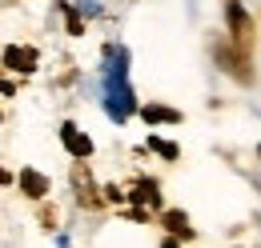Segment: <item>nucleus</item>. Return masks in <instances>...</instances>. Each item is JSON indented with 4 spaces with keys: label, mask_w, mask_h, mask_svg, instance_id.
<instances>
[{
    "label": "nucleus",
    "mask_w": 261,
    "mask_h": 248,
    "mask_svg": "<svg viewBox=\"0 0 261 248\" xmlns=\"http://www.w3.org/2000/svg\"><path fill=\"white\" fill-rule=\"evenodd\" d=\"M141 116L149 124H181V112H177V108H165V104H145Z\"/></svg>",
    "instance_id": "obj_9"
},
{
    "label": "nucleus",
    "mask_w": 261,
    "mask_h": 248,
    "mask_svg": "<svg viewBox=\"0 0 261 248\" xmlns=\"http://www.w3.org/2000/svg\"><path fill=\"white\" fill-rule=\"evenodd\" d=\"M257 160H261V144H257Z\"/></svg>",
    "instance_id": "obj_15"
},
{
    "label": "nucleus",
    "mask_w": 261,
    "mask_h": 248,
    "mask_svg": "<svg viewBox=\"0 0 261 248\" xmlns=\"http://www.w3.org/2000/svg\"><path fill=\"white\" fill-rule=\"evenodd\" d=\"M72 184H76V200L85 208H100V196L93 188V176H89V164L85 160H72Z\"/></svg>",
    "instance_id": "obj_4"
},
{
    "label": "nucleus",
    "mask_w": 261,
    "mask_h": 248,
    "mask_svg": "<svg viewBox=\"0 0 261 248\" xmlns=\"http://www.w3.org/2000/svg\"><path fill=\"white\" fill-rule=\"evenodd\" d=\"M133 204H141V208H161V188H157V180H133V192H129Z\"/></svg>",
    "instance_id": "obj_7"
},
{
    "label": "nucleus",
    "mask_w": 261,
    "mask_h": 248,
    "mask_svg": "<svg viewBox=\"0 0 261 248\" xmlns=\"http://www.w3.org/2000/svg\"><path fill=\"white\" fill-rule=\"evenodd\" d=\"M161 248H181V236H165Z\"/></svg>",
    "instance_id": "obj_14"
},
{
    "label": "nucleus",
    "mask_w": 261,
    "mask_h": 248,
    "mask_svg": "<svg viewBox=\"0 0 261 248\" xmlns=\"http://www.w3.org/2000/svg\"><path fill=\"white\" fill-rule=\"evenodd\" d=\"M161 224H165V232H169V236H181V240H193V236H197L193 228H189V216H185L181 208H165V212H161Z\"/></svg>",
    "instance_id": "obj_8"
},
{
    "label": "nucleus",
    "mask_w": 261,
    "mask_h": 248,
    "mask_svg": "<svg viewBox=\"0 0 261 248\" xmlns=\"http://www.w3.org/2000/svg\"><path fill=\"white\" fill-rule=\"evenodd\" d=\"M20 192L29 196V200H44L48 192H53V184H48V176L44 172H36V168H20Z\"/></svg>",
    "instance_id": "obj_6"
},
{
    "label": "nucleus",
    "mask_w": 261,
    "mask_h": 248,
    "mask_svg": "<svg viewBox=\"0 0 261 248\" xmlns=\"http://www.w3.org/2000/svg\"><path fill=\"white\" fill-rule=\"evenodd\" d=\"M61 144H65V152L72 156V160H89L93 156V136L89 132H81L76 124H61Z\"/></svg>",
    "instance_id": "obj_3"
},
{
    "label": "nucleus",
    "mask_w": 261,
    "mask_h": 248,
    "mask_svg": "<svg viewBox=\"0 0 261 248\" xmlns=\"http://www.w3.org/2000/svg\"><path fill=\"white\" fill-rule=\"evenodd\" d=\"M36 60H40V52H36L33 44H20V48L8 44V48H4V68H8V72H24V76H29L36 68Z\"/></svg>",
    "instance_id": "obj_5"
},
{
    "label": "nucleus",
    "mask_w": 261,
    "mask_h": 248,
    "mask_svg": "<svg viewBox=\"0 0 261 248\" xmlns=\"http://www.w3.org/2000/svg\"><path fill=\"white\" fill-rule=\"evenodd\" d=\"M225 24L233 32V40L237 44H253V20H249V12L241 8V0H225Z\"/></svg>",
    "instance_id": "obj_2"
},
{
    "label": "nucleus",
    "mask_w": 261,
    "mask_h": 248,
    "mask_svg": "<svg viewBox=\"0 0 261 248\" xmlns=\"http://www.w3.org/2000/svg\"><path fill=\"white\" fill-rule=\"evenodd\" d=\"M149 152H157L161 160H177V156H181V148H177L173 140H161V136H149Z\"/></svg>",
    "instance_id": "obj_10"
},
{
    "label": "nucleus",
    "mask_w": 261,
    "mask_h": 248,
    "mask_svg": "<svg viewBox=\"0 0 261 248\" xmlns=\"http://www.w3.org/2000/svg\"><path fill=\"white\" fill-rule=\"evenodd\" d=\"M36 216H40V224H44V228H53V224H57V208L40 204V212H36Z\"/></svg>",
    "instance_id": "obj_12"
},
{
    "label": "nucleus",
    "mask_w": 261,
    "mask_h": 248,
    "mask_svg": "<svg viewBox=\"0 0 261 248\" xmlns=\"http://www.w3.org/2000/svg\"><path fill=\"white\" fill-rule=\"evenodd\" d=\"M217 52V60H221V68H225L233 80H241V84H253V68H249V48L245 44H217L213 48Z\"/></svg>",
    "instance_id": "obj_1"
},
{
    "label": "nucleus",
    "mask_w": 261,
    "mask_h": 248,
    "mask_svg": "<svg viewBox=\"0 0 261 248\" xmlns=\"http://www.w3.org/2000/svg\"><path fill=\"white\" fill-rule=\"evenodd\" d=\"M105 200H109V204H121V200H125V188L109 184V188H105Z\"/></svg>",
    "instance_id": "obj_13"
},
{
    "label": "nucleus",
    "mask_w": 261,
    "mask_h": 248,
    "mask_svg": "<svg viewBox=\"0 0 261 248\" xmlns=\"http://www.w3.org/2000/svg\"><path fill=\"white\" fill-rule=\"evenodd\" d=\"M65 16H68V32H72V36H81V32H85V24H81L76 8H68V4H65Z\"/></svg>",
    "instance_id": "obj_11"
}]
</instances>
